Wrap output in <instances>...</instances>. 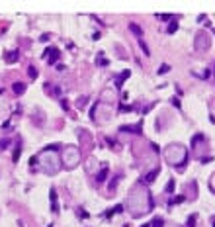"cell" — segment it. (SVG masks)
I'll use <instances>...</instances> for the list:
<instances>
[{"label": "cell", "mask_w": 215, "mask_h": 227, "mask_svg": "<svg viewBox=\"0 0 215 227\" xmlns=\"http://www.w3.org/2000/svg\"><path fill=\"white\" fill-rule=\"evenodd\" d=\"M12 90H14L16 94H24V90H26V84H24V82H14Z\"/></svg>", "instance_id": "obj_3"}, {"label": "cell", "mask_w": 215, "mask_h": 227, "mask_svg": "<svg viewBox=\"0 0 215 227\" xmlns=\"http://www.w3.org/2000/svg\"><path fill=\"white\" fill-rule=\"evenodd\" d=\"M156 176H159V168H155L152 172H149V174L145 176V182H152V180H155Z\"/></svg>", "instance_id": "obj_5"}, {"label": "cell", "mask_w": 215, "mask_h": 227, "mask_svg": "<svg viewBox=\"0 0 215 227\" xmlns=\"http://www.w3.org/2000/svg\"><path fill=\"white\" fill-rule=\"evenodd\" d=\"M8 145H10V141H8V139H4V141H0V149H6Z\"/></svg>", "instance_id": "obj_17"}, {"label": "cell", "mask_w": 215, "mask_h": 227, "mask_svg": "<svg viewBox=\"0 0 215 227\" xmlns=\"http://www.w3.org/2000/svg\"><path fill=\"white\" fill-rule=\"evenodd\" d=\"M201 139H204V137H201V135H196V137H194V143H192V145H196V143H200Z\"/></svg>", "instance_id": "obj_19"}, {"label": "cell", "mask_w": 215, "mask_h": 227, "mask_svg": "<svg viewBox=\"0 0 215 227\" xmlns=\"http://www.w3.org/2000/svg\"><path fill=\"white\" fill-rule=\"evenodd\" d=\"M213 227H215V221H213Z\"/></svg>", "instance_id": "obj_24"}, {"label": "cell", "mask_w": 215, "mask_h": 227, "mask_svg": "<svg viewBox=\"0 0 215 227\" xmlns=\"http://www.w3.org/2000/svg\"><path fill=\"white\" fill-rule=\"evenodd\" d=\"M160 20H164V22H166V20H170V14H162V16H160Z\"/></svg>", "instance_id": "obj_21"}, {"label": "cell", "mask_w": 215, "mask_h": 227, "mask_svg": "<svg viewBox=\"0 0 215 227\" xmlns=\"http://www.w3.org/2000/svg\"><path fill=\"white\" fill-rule=\"evenodd\" d=\"M43 55H45V57H49V63H55V61H59L61 51H59V49H55V47H49V49H45Z\"/></svg>", "instance_id": "obj_1"}, {"label": "cell", "mask_w": 215, "mask_h": 227, "mask_svg": "<svg viewBox=\"0 0 215 227\" xmlns=\"http://www.w3.org/2000/svg\"><path fill=\"white\" fill-rule=\"evenodd\" d=\"M18 57H20V53H18V51H10V53H6V61H8V63H16V61H18Z\"/></svg>", "instance_id": "obj_4"}, {"label": "cell", "mask_w": 215, "mask_h": 227, "mask_svg": "<svg viewBox=\"0 0 215 227\" xmlns=\"http://www.w3.org/2000/svg\"><path fill=\"white\" fill-rule=\"evenodd\" d=\"M129 75H131V73H129V71H123V73H121V75H119V78H117V80H115V84H117V86H121V82H123V80H125V78H127V76H129Z\"/></svg>", "instance_id": "obj_6"}, {"label": "cell", "mask_w": 215, "mask_h": 227, "mask_svg": "<svg viewBox=\"0 0 215 227\" xmlns=\"http://www.w3.org/2000/svg\"><path fill=\"white\" fill-rule=\"evenodd\" d=\"M188 227H196V216H190V219H188Z\"/></svg>", "instance_id": "obj_14"}, {"label": "cell", "mask_w": 215, "mask_h": 227, "mask_svg": "<svg viewBox=\"0 0 215 227\" xmlns=\"http://www.w3.org/2000/svg\"><path fill=\"white\" fill-rule=\"evenodd\" d=\"M166 71H168V67H166V65H162V67H160V71H159V73H160V75H162V73H166Z\"/></svg>", "instance_id": "obj_22"}, {"label": "cell", "mask_w": 215, "mask_h": 227, "mask_svg": "<svg viewBox=\"0 0 215 227\" xmlns=\"http://www.w3.org/2000/svg\"><path fill=\"white\" fill-rule=\"evenodd\" d=\"M139 45H141V49L145 51V55H151V51H149V47H147V43H145V41H139Z\"/></svg>", "instance_id": "obj_12"}, {"label": "cell", "mask_w": 215, "mask_h": 227, "mask_svg": "<svg viewBox=\"0 0 215 227\" xmlns=\"http://www.w3.org/2000/svg\"><path fill=\"white\" fill-rule=\"evenodd\" d=\"M172 190H174V180H170L168 186H166V192H172Z\"/></svg>", "instance_id": "obj_18"}, {"label": "cell", "mask_w": 215, "mask_h": 227, "mask_svg": "<svg viewBox=\"0 0 215 227\" xmlns=\"http://www.w3.org/2000/svg\"><path fill=\"white\" fill-rule=\"evenodd\" d=\"M184 200H186L184 196H176L174 200H170V204H182V202H184Z\"/></svg>", "instance_id": "obj_13"}, {"label": "cell", "mask_w": 215, "mask_h": 227, "mask_svg": "<svg viewBox=\"0 0 215 227\" xmlns=\"http://www.w3.org/2000/svg\"><path fill=\"white\" fill-rule=\"evenodd\" d=\"M27 73H30V76H31V78H35V76H37V69H34V67L27 69Z\"/></svg>", "instance_id": "obj_15"}, {"label": "cell", "mask_w": 215, "mask_h": 227, "mask_svg": "<svg viewBox=\"0 0 215 227\" xmlns=\"http://www.w3.org/2000/svg\"><path fill=\"white\" fill-rule=\"evenodd\" d=\"M143 227H151V223H145V225H143Z\"/></svg>", "instance_id": "obj_23"}, {"label": "cell", "mask_w": 215, "mask_h": 227, "mask_svg": "<svg viewBox=\"0 0 215 227\" xmlns=\"http://www.w3.org/2000/svg\"><path fill=\"white\" fill-rule=\"evenodd\" d=\"M121 112H131V106H121Z\"/></svg>", "instance_id": "obj_20"}, {"label": "cell", "mask_w": 215, "mask_h": 227, "mask_svg": "<svg viewBox=\"0 0 215 227\" xmlns=\"http://www.w3.org/2000/svg\"><path fill=\"white\" fill-rule=\"evenodd\" d=\"M18 161H20V147L14 151V163H18Z\"/></svg>", "instance_id": "obj_16"}, {"label": "cell", "mask_w": 215, "mask_h": 227, "mask_svg": "<svg viewBox=\"0 0 215 227\" xmlns=\"http://www.w3.org/2000/svg\"><path fill=\"white\" fill-rule=\"evenodd\" d=\"M164 225V221L160 219V217H156V219H152V223H151V227H162Z\"/></svg>", "instance_id": "obj_9"}, {"label": "cell", "mask_w": 215, "mask_h": 227, "mask_svg": "<svg viewBox=\"0 0 215 227\" xmlns=\"http://www.w3.org/2000/svg\"><path fill=\"white\" fill-rule=\"evenodd\" d=\"M51 209H53V213H57V212H59V206H57V192H55V188H51Z\"/></svg>", "instance_id": "obj_2"}, {"label": "cell", "mask_w": 215, "mask_h": 227, "mask_svg": "<svg viewBox=\"0 0 215 227\" xmlns=\"http://www.w3.org/2000/svg\"><path fill=\"white\" fill-rule=\"evenodd\" d=\"M106 176H108V168H104V170H100V172H98L96 182H104V180H106Z\"/></svg>", "instance_id": "obj_7"}, {"label": "cell", "mask_w": 215, "mask_h": 227, "mask_svg": "<svg viewBox=\"0 0 215 227\" xmlns=\"http://www.w3.org/2000/svg\"><path fill=\"white\" fill-rule=\"evenodd\" d=\"M121 206H117V208H115V209H110V212H106V217H111V216H114V213H117V212H121Z\"/></svg>", "instance_id": "obj_10"}, {"label": "cell", "mask_w": 215, "mask_h": 227, "mask_svg": "<svg viewBox=\"0 0 215 227\" xmlns=\"http://www.w3.org/2000/svg\"><path fill=\"white\" fill-rule=\"evenodd\" d=\"M176 30H178V22H172L170 26H168V34H174Z\"/></svg>", "instance_id": "obj_11"}, {"label": "cell", "mask_w": 215, "mask_h": 227, "mask_svg": "<svg viewBox=\"0 0 215 227\" xmlns=\"http://www.w3.org/2000/svg\"><path fill=\"white\" fill-rule=\"evenodd\" d=\"M129 30H131V31H133V34H135V35H141V28H139V26H137V24H129Z\"/></svg>", "instance_id": "obj_8"}]
</instances>
